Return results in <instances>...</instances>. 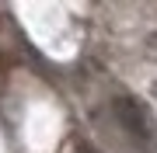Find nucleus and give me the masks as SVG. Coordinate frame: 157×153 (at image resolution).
<instances>
[{
	"label": "nucleus",
	"instance_id": "1",
	"mask_svg": "<svg viewBox=\"0 0 157 153\" xmlns=\"http://www.w3.org/2000/svg\"><path fill=\"white\" fill-rule=\"evenodd\" d=\"M115 115H119V122H122L126 129H129V132H133L136 139L143 143V146H147V143H154V139H157L154 125H150V118H147V111H143V104L136 101V97L122 94V97L115 101Z\"/></svg>",
	"mask_w": 157,
	"mask_h": 153
},
{
	"label": "nucleus",
	"instance_id": "2",
	"mask_svg": "<svg viewBox=\"0 0 157 153\" xmlns=\"http://www.w3.org/2000/svg\"><path fill=\"white\" fill-rule=\"evenodd\" d=\"M150 97H154V104H157V80L150 84Z\"/></svg>",
	"mask_w": 157,
	"mask_h": 153
}]
</instances>
